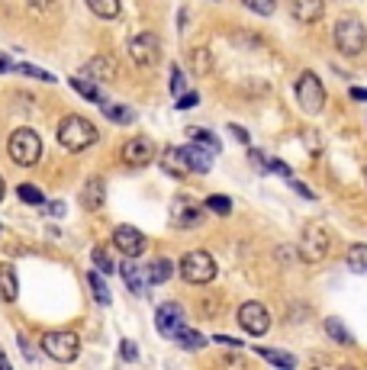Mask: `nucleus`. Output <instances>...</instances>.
Segmentation results:
<instances>
[{
    "instance_id": "46",
    "label": "nucleus",
    "mask_w": 367,
    "mask_h": 370,
    "mask_svg": "<svg viewBox=\"0 0 367 370\" xmlns=\"http://www.w3.org/2000/svg\"><path fill=\"white\" fill-rule=\"evenodd\" d=\"M10 68H13V62H10V58H7L3 52H0V74H3V71H10Z\"/></svg>"
},
{
    "instance_id": "29",
    "label": "nucleus",
    "mask_w": 367,
    "mask_h": 370,
    "mask_svg": "<svg viewBox=\"0 0 367 370\" xmlns=\"http://www.w3.org/2000/svg\"><path fill=\"white\" fill-rule=\"evenodd\" d=\"M187 136H190V142H197V145H203V148H210L213 155L220 151V138L213 136V132H206V129H187Z\"/></svg>"
},
{
    "instance_id": "19",
    "label": "nucleus",
    "mask_w": 367,
    "mask_h": 370,
    "mask_svg": "<svg viewBox=\"0 0 367 370\" xmlns=\"http://www.w3.org/2000/svg\"><path fill=\"white\" fill-rule=\"evenodd\" d=\"M184 158H187L190 171H197V174H206V171L213 168V151L197 145V142H190V145L184 148Z\"/></svg>"
},
{
    "instance_id": "27",
    "label": "nucleus",
    "mask_w": 367,
    "mask_h": 370,
    "mask_svg": "<svg viewBox=\"0 0 367 370\" xmlns=\"http://www.w3.org/2000/svg\"><path fill=\"white\" fill-rule=\"evenodd\" d=\"M190 68H193V74H210L213 71V55H210V49H193L190 52Z\"/></svg>"
},
{
    "instance_id": "45",
    "label": "nucleus",
    "mask_w": 367,
    "mask_h": 370,
    "mask_svg": "<svg viewBox=\"0 0 367 370\" xmlns=\"http://www.w3.org/2000/svg\"><path fill=\"white\" fill-rule=\"evenodd\" d=\"M26 3H29L36 13H43V10H49V7H52V0H26Z\"/></svg>"
},
{
    "instance_id": "36",
    "label": "nucleus",
    "mask_w": 367,
    "mask_h": 370,
    "mask_svg": "<svg viewBox=\"0 0 367 370\" xmlns=\"http://www.w3.org/2000/svg\"><path fill=\"white\" fill-rule=\"evenodd\" d=\"M206 210H213L216 216H229L232 203H229V197H210V200H206Z\"/></svg>"
},
{
    "instance_id": "48",
    "label": "nucleus",
    "mask_w": 367,
    "mask_h": 370,
    "mask_svg": "<svg viewBox=\"0 0 367 370\" xmlns=\"http://www.w3.org/2000/svg\"><path fill=\"white\" fill-rule=\"evenodd\" d=\"M351 97H355V100H367V90H361V87H355V90H351Z\"/></svg>"
},
{
    "instance_id": "40",
    "label": "nucleus",
    "mask_w": 367,
    "mask_h": 370,
    "mask_svg": "<svg viewBox=\"0 0 367 370\" xmlns=\"http://www.w3.org/2000/svg\"><path fill=\"white\" fill-rule=\"evenodd\" d=\"M290 184H294V190H300V197H306V200H316V193L306 187V184H300V180H294L290 177Z\"/></svg>"
},
{
    "instance_id": "33",
    "label": "nucleus",
    "mask_w": 367,
    "mask_h": 370,
    "mask_svg": "<svg viewBox=\"0 0 367 370\" xmlns=\"http://www.w3.org/2000/svg\"><path fill=\"white\" fill-rule=\"evenodd\" d=\"M20 74H26V77H36V81H45V84H52L55 81V74H49V71H43V68H36V64H13Z\"/></svg>"
},
{
    "instance_id": "23",
    "label": "nucleus",
    "mask_w": 367,
    "mask_h": 370,
    "mask_svg": "<svg viewBox=\"0 0 367 370\" xmlns=\"http://www.w3.org/2000/svg\"><path fill=\"white\" fill-rule=\"evenodd\" d=\"M87 7H91V13L100 16V20H116V16L123 13V3H119V0H87Z\"/></svg>"
},
{
    "instance_id": "3",
    "label": "nucleus",
    "mask_w": 367,
    "mask_h": 370,
    "mask_svg": "<svg viewBox=\"0 0 367 370\" xmlns=\"http://www.w3.org/2000/svg\"><path fill=\"white\" fill-rule=\"evenodd\" d=\"M7 151H10L13 164H20V168H32V164H39L43 158V138L39 132H32V129H16L7 142Z\"/></svg>"
},
{
    "instance_id": "16",
    "label": "nucleus",
    "mask_w": 367,
    "mask_h": 370,
    "mask_svg": "<svg viewBox=\"0 0 367 370\" xmlns=\"http://www.w3.org/2000/svg\"><path fill=\"white\" fill-rule=\"evenodd\" d=\"M161 168H165V174H171V177H187L190 174V164H187V158H184V148H165L161 151Z\"/></svg>"
},
{
    "instance_id": "17",
    "label": "nucleus",
    "mask_w": 367,
    "mask_h": 370,
    "mask_svg": "<svg viewBox=\"0 0 367 370\" xmlns=\"http://www.w3.org/2000/svg\"><path fill=\"white\" fill-rule=\"evenodd\" d=\"M119 274H123V280H126L129 290L136 296L148 293V274H142V267L136 264V258H126V264H119Z\"/></svg>"
},
{
    "instance_id": "50",
    "label": "nucleus",
    "mask_w": 367,
    "mask_h": 370,
    "mask_svg": "<svg viewBox=\"0 0 367 370\" xmlns=\"http://www.w3.org/2000/svg\"><path fill=\"white\" fill-rule=\"evenodd\" d=\"M3 193H7V184H3V177H0V200H3Z\"/></svg>"
},
{
    "instance_id": "12",
    "label": "nucleus",
    "mask_w": 367,
    "mask_h": 370,
    "mask_svg": "<svg viewBox=\"0 0 367 370\" xmlns=\"http://www.w3.org/2000/svg\"><path fill=\"white\" fill-rule=\"evenodd\" d=\"M152 158H155L152 138H129L123 145V164H129V168H145V164H152Z\"/></svg>"
},
{
    "instance_id": "44",
    "label": "nucleus",
    "mask_w": 367,
    "mask_h": 370,
    "mask_svg": "<svg viewBox=\"0 0 367 370\" xmlns=\"http://www.w3.org/2000/svg\"><path fill=\"white\" fill-rule=\"evenodd\" d=\"M216 345H226V348H241V341H235V338H229V335H216Z\"/></svg>"
},
{
    "instance_id": "34",
    "label": "nucleus",
    "mask_w": 367,
    "mask_h": 370,
    "mask_svg": "<svg viewBox=\"0 0 367 370\" xmlns=\"http://www.w3.org/2000/svg\"><path fill=\"white\" fill-rule=\"evenodd\" d=\"M241 3H245V10L258 13V16H271L277 7V0H241Z\"/></svg>"
},
{
    "instance_id": "2",
    "label": "nucleus",
    "mask_w": 367,
    "mask_h": 370,
    "mask_svg": "<svg viewBox=\"0 0 367 370\" xmlns=\"http://www.w3.org/2000/svg\"><path fill=\"white\" fill-rule=\"evenodd\" d=\"M332 39H335V49L345 58H355L367 49V26L357 16H342L335 23V32H332Z\"/></svg>"
},
{
    "instance_id": "1",
    "label": "nucleus",
    "mask_w": 367,
    "mask_h": 370,
    "mask_svg": "<svg viewBox=\"0 0 367 370\" xmlns=\"http://www.w3.org/2000/svg\"><path fill=\"white\" fill-rule=\"evenodd\" d=\"M97 142H100V132H97V126L91 119L64 116L62 123H58V145H62L64 151H84V148L97 145Z\"/></svg>"
},
{
    "instance_id": "8",
    "label": "nucleus",
    "mask_w": 367,
    "mask_h": 370,
    "mask_svg": "<svg viewBox=\"0 0 367 370\" xmlns=\"http://www.w3.org/2000/svg\"><path fill=\"white\" fill-rule=\"evenodd\" d=\"M129 58L139 64V68H155L161 62V42H158L155 32H136L129 39Z\"/></svg>"
},
{
    "instance_id": "11",
    "label": "nucleus",
    "mask_w": 367,
    "mask_h": 370,
    "mask_svg": "<svg viewBox=\"0 0 367 370\" xmlns=\"http://www.w3.org/2000/svg\"><path fill=\"white\" fill-rule=\"evenodd\" d=\"M113 245H116V251H119V254H126V258H139V254L145 251L148 238L139 232L136 225H116Z\"/></svg>"
},
{
    "instance_id": "5",
    "label": "nucleus",
    "mask_w": 367,
    "mask_h": 370,
    "mask_svg": "<svg viewBox=\"0 0 367 370\" xmlns=\"http://www.w3.org/2000/svg\"><path fill=\"white\" fill-rule=\"evenodd\" d=\"M178 271L193 286H203V284H213L216 280V261H213L210 251H187L180 258Z\"/></svg>"
},
{
    "instance_id": "10",
    "label": "nucleus",
    "mask_w": 367,
    "mask_h": 370,
    "mask_svg": "<svg viewBox=\"0 0 367 370\" xmlns=\"http://www.w3.org/2000/svg\"><path fill=\"white\" fill-rule=\"evenodd\" d=\"M203 222V206L190 197H174L171 200V225L174 229H197Z\"/></svg>"
},
{
    "instance_id": "43",
    "label": "nucleus",
    "mask_w": 367,
    "mask_h": 370,
    "mask_svg": "<svg viewBox=\"0 0 367 370\" xmlns=\"http://www.w3.org/2000/svg\"><path fill=\"white\" fill-rule=\"evenodd\" d=\"M229 132H232V136H235V138H239L241 145H248V132H245V129H241V126H235V123H232V126H229Z\"/></svg>"
},
{
    "instance_id": "41",
    "label": "nucleus",
    "mask_w": 367,
    "mask_h": 370,
    "mask_svg": "<svg viewBox=\"0 0 367 370\" xmlns=\"http://www.w3.org/2000/svg\"><path fill=\"white\" fill-rule=\"evenodd\" d=\"M303 136H306V148H309L313 155H319V142H316V132H313V129H306Z\"/></svg>"
},
{
    "instance_id": "22",
    "label": "nucleus",
    "mask_w": 367,
    "mask_h": 370,
    "mask_svg": "<svg viewBox=\"0 0 367 370\" xmlns=\"http://www.w3.org/2000/svg\"><path fill=\"white\" fill-rule=\"evenodd\" d=\"M171 338L178 341V345H180V348H184V351H200V348H203V345H206V338H203L200 332H193V328H187V325H180L178 332L171 335Z\"/></svg>"
},
{
    "instance_id": "32",
    "label": "nucleus",
    "mask_w": 367,
    "mask_h": 370,
    "mask_svg": "<svg viewBox=\"0 0 367 370\" xmlns=\"http://www.w3.org/2000/svg\"><path fill=\"white\" fill-rule=\"evenodd\" d=\"M16 193H20V200L29 203V206H43V203H45L43 190H39L36 184H20V187H16Z\"/></svg>"
},
{
    "instance_id": "25",
    "label": "nucleus",
    "mask_w": 367,
    "mask_h": 370,
    "mask_svg": "<svg viewBox=\"0 0 367 370\" xmlns=\"http://www.w3.org/2000/svg\"><path fill=\"white\" fill-rule=\"evenodd\" d=\"M345 261L355 274H367V245H351L345 254Z\"/></svg>"
},
{
    "instance_id": "37",
    "label": "nucleus",
    "mask_w": 367,
    "mask_h": 370,
    "mask_svg": "<svg viewBox=\"0 0 367 370\" xmlns=\"http://www.w3.org/2000/svg\"><path fill=\"white\" fill-rule=\"evenodd\" d=\"M180 100H178V110H190V106H197L200 103V94L197 90H190V94H178Z\"/></svg>"
},
{
    "instance_id": "24",
    "label": "nucleus",
    "mask_w": 367,
    "mask_h": 370,
    "mask_svg": "<svg viewBox=\"0 0 367 370\" xmlns=\"http://www.w3.org/2000/svg\"><path fill=\"white\" fill-rule=\"evenodd\" d=\"M71 87L84 97V100H91V103H104V90H100L94 81H87V77H71Z\"/></svg>"
},
{
    "instance_id": "38",
    "label": "nucleus",
    "mask_w": 367,
    "mask_h": 370,
    "mask_svg": "<svg viewBox=\"0 0 367 370\" xmlns=\"http://www.w3.org/2000/svg\"><path fill=\"white\" fill-rule=\"evenodd\" d=\"M171 94H184V74H180V68H171Z\"/></svg>"
},
{
    "instance_id": "20",
    "label": "nucleus",
    "mask_w": 367,
    "mask_h": 370,
    "mask_svg": "<svg viewBox=\"0 0 367 370\" xmlns=\"http://www.w3.org/2000/svg\"><path fill=\"white\" fill-rule=\"evenodd\" d=\"M20 296V280H16V271H13V264H0V299H7V303H13Z\"/></svg>"
},
{
    "instance_id": "4",
    "label": "nucleus",
    "mask_w": 367,
    "mask_h": 370,
    "mask_svg": "<svg viewBox=\"0 0 367 370\" xmlns=\"http://www.w3.org/2000/svg\"><path fill=\"white\" fill-rule=\"evenodd\" d=\"M329 248H332V238L322 229V222H306L300 235V258L306 264H322L329 258Z\"/></svg>"
},
{
    "instance_id": "21",
    "label": "nucleus",
    "mask_w": 367,
    "mask_h": 370,
    "mask_svg": "<svg viewBox=\"0 0 367 370\" xmlns=\"http://www.w3.org/2000/svg\"><path fill=\"white\" fill-rule=\"evenodd\" d=\"M174 271H178V264H174V261H168V258H155V261L145 267L148 284H168L171 277H174Z\"/></svg>"
},
{
    "instance_id": "51",
    "label": "nucleus",
    "mask_w": 367,
    "mask_h": 370,
    "mask_svg": "<svg viewBox=\"0 0 367 370\" xmlns=\"http://www.w3.org/2000/svg\"><path fill=\"white\" fill-rule=\"evenodd\" d=\"M364 177H367V171H364Z\"/></svg>"
},
{
    "instance_id": "18",
    "label": "nucleus",
    "mask_w": 367,
    "mask_h": 370,
    "mask_svg": "<svg viewBox=\"0 0 367 370\" xmlns=\"http://www.w3.org/2000/svg\"><path fill=\"white\" fill-rule=\"evenodd\" d=\"M290 10H294V20L300 23H319L325 13L322 0H290Z\"/></svg>"
},
{
    "instance_id": "7",
    "label": "nucleus",
    "mask_w": 367,
    "mask_h": 370,
    "mask_svg": "<svg viewBox=\"0 0 367 370\" xmlns=\"http://www.w3.org/2000/svg\"><path fill=\"white\" fill-rule=\"evenodd\" d=\"M296 103H300V110L303 113H322L325 106V87L322 81H319V74L313 71H303L300 77H296Z\"/></svg>"
},
{
    "instance_id": "47",
    "label": "nucleus",
    "mask_w": 367,
    "mask_h": 370,
    "mask_svg": "<svg viewBox=\"0 0 367 370\" xmlns=\"http://www.w3.org/2000/svg\"><path fill=\"white\" fill-rule=\"evenodd\" d=\"M49 212H52V216H62V212H64V203H62V200H55L52 206H49Z\"/></svg>"
},
{
    "instance_id": "31",
    "label": "nucleus",
    "mask_w": 367,
    "mask_h": 370,
    "mask_svg": "<svg viewBox=\"0 0 367 370\" xmlns=\"http://www.w3.org/2000/svg\"><path fill=\"white\" fill-rule=\"evenodd\" d=\"M87 284H91V290H94L97 303H100V306H106V303H110V290H106L100 271H91V274H87Z\"/></svg>"
},
{
    "instance_id": "42",
    "label": "nucleus",
    "mask_w": 367,
    "mask_h": 370,
    "mask_svg": "<svg viewBox=\"0 0 367 370\" xmlns=\"http://www.w3.org/2000/svg\"><path fill=\"white\" fill-rule=\"evenodd\" d=\"M123 358H126V360H136L139 358V351H136V345H132V341H123Z\"/></svg>"
},
{
    "instance_id": "35",
    "label": "nucleus",
    "mask_w": 367,
    "mask_h": 370,
    "mask_svg": "<svg viewBox=\"0 0 367 370\" xmlns=\"http://www.w3.org/2000/svg\"><path fill=\"white\" fill-rule=\"evenodd\" d=\"M91 258H94V264H97V271H100V274H113V271H116V264L110 261V254H106L104 248H94V251H91Z\"/></svg>"
},
{
    "instance_id": "28",
    "label": "nucleus",
    "mask_w": 367,
    "mask_h": 370,
    "mask_svg": "<svg viewBox=\"0 0 367 370\" xmlns=\"http://www.w3.org/2000/svg\"><path fill=\"white\" fill-rule=\"evenodd\" d=\"M325 332H329V338H335L338 345H355V338H351V332H348L338 319H325Z\"/></svg>"
},
{
    "instance_id": "15",
    "label": "nucleus",
    "mask_w": 367,
    "mask_h": 370,
    "mask_svg": "<svg viewBox=\"0 0 367 370\" xmlns=\"http://www.w3.org/2000/svg\"><path fill=\"white\" fill-rule=\"evenodd\" d=\"M104 203H106V184L104 177H91L84 184V190H81V206L91 212L97 210H104Z\"/></svg>"
},
{
    "instance_id": "30",
    "label": "nucleus",
    "mask_w": 367,
    "mask_h": 370,
    "mask_svg": "<svg viewBox=\"0 0 367 370\" xmlns=\"http://www.w3.org/2000/svg\"><path fill=\"white\" fill-rule=\"evenodd\" d=\"M104 113L110 123H119V126H129V123H136V113L129 110V106H104Z\"/></svg>"
},
{
    "instance_id": "6",
    "label": "nucleus",
    "mask_w": 367,
    "mask_h": 370,
    "mask_svg": "<svg viewBox=\"0 0 367 370\" xmlns=\"http://www.w3.org/2000/svg\"><path fill=\"white\" fill-rule=\"evenodd\" d=\"M43 351L52 360H58V364H71V360L81 354V338H78L74 332H64V328H58V332H45Z\"/></svg>"
},
{
    "instance_id": "39",
    "label": "nucleus",
    "mask_w": 367,
    "mask_h": 370,
    "mask_svg": "<svg viewBox=\"0 0 367 370\" xmlns=\"http://www.w3.org/2000/svg\"><path fill=\"white\" fill-rule=\"evenodd\" d=\"M264 171H277V174H283V177H290V168H287L281 158H271L268 164H264Z\"/></svg>"
},
{
    "instance_id": "14",
    "label": "nucleus",
    "mask_w": 367,
    "mask_h": 370,
    "mask_svg": "<svg viewBox=\"0 0 367 370\" xmlns=\"http://www.w3.org/2000/svg\"><path fill=\"white\" fill-rule=\"evenodd\" d=\"M155 325H158V332H161L165 338H171V335L184 325V309H180L178 303H165V306H158Z\"/></svg>"
},
{
    "instance_id": "13",
    "label": "nucleus",
    "mask_w": 367,
    "mask_h": 370,
    "mask_svg": "<svg viewBox=\"0 0 367 370\" xmlns=\"http://www.w3.org/2000/svg\"><path fill=\"white\" fill-rule=\"evenodd\" d=\"M81 77L94 81V84H110V81H116V62L110 55H97V58H91V62L84 64Z\"/></svg>"
},
{
    "instance_id": "49",
    "label": "nucleus",
    "mask_w": 367,
    "mask_h": 370,
    "mask_svg": "<svg viewBox=\"0 0 367 370\" xmlns=\"http://www.w3.org/2000/svg\"><path fill=\"white\" fill-rule=\"evenodd\" d=\"M7 367H10V360H7V354L0 351V370H7Z\"/></svg>"
},
{
    "instance_id": "9",
    "label": "nucleus",
    "mask_w": 367,
    "mask_h": 370,
    "mask_svg": "<svg viewBox=\"0 0 367 370\" xmlns=\"http://www.w3.org/2000/svg\"><path fill=\"white\" fill-rule=\"evenodd\" d=\"M239 325L245 328L248 335L261 338L264 332L271 328V312H268V306H264V303H254V299H248V303H241V306H239Z\"/></svg>"
},
{
    "instance_id": "26",
    "label": "nucleus",
    "mask_w": 367,
    "mask_h": 370,
    "mask_svg": "<svg viewBox=\"0 0 367 370\" xmlns=\"http://www.w3.org/2000/svg\"><path fill=\"white\" fill-rule=\"evenodd\" d=\"M258 354H261L264 360L277 364V367H283V370H294V367H296V358H294V354H287V351H277V348H258Z\"/></svg>"
}]
</instances>
